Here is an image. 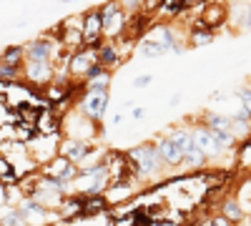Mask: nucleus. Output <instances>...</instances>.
I'll use <instances>...</instances> for the list:
<instances>
[{
    "mask_svg": "<svg viewBox=\"0 0 251 226\" xmlns=\"http://www.w3.org/2000/svg\"><path fill=\"white\" fill-rule=\"evenodd\" d=\"M128 156L131 166H133V174L138 178L141 186H153V183H161L166 169H163V161H161V153H158V146L156 141H143V143H136L133 149L126 151Z\"/></svg>",
    "mask_w": 251,
    "mask_h": 226,
    "instance_id": "obj_1",
    "label": "nucleus"
},
{
    "mask_svg": "<svg viewBox=\"0 0 251 226\" xmlns=\"http://www.w3.org/2000/svg\"><path fill=\"white\" fill-rule=\"evenodd\" d=\"M60 136L63 138H78V141H88L98 143L100 138H106V128L103 123L91 121L88 116H83L75 106L60 116Z\"/></svg>",
    "mask_w": 251,
    "mask_h": 226,
    "instance_id": "obj_2",
    "label": "nucleus"
},
{
    "mask_svg": "<svg viewBox=\"0 0 251 226\" xmlns=\"http://www.w3.org/2000/svg\"><path fill=\"white\" fill-rule=\"evenodd\" d=\"M71 186H73V194H80V196L106 194V189L111 186L106 163H98V166H91V169H78V178L71 183Z\"/></svg>",
    "mask_w": 251,
    "mask_h": 226,
    "instance_id": "obj_3",
    "label": "nucleus"
},
{
    "mask_svg": "<svg viewBox=\"0 0 251 226\" xmlns=\"http://www.w3.org/2000/svg\"><path fill=\"white\" fill-rule=\"evenodd\" d=\"M98 10L103 23V40H121L128 28V13L121 8L118 0H103Z\"/></svg>",
    "mask_w": 251,
    "mask_h": 226,
    "instance_id": "obj_4",
    "label": "nucleus"
},
{
    "mask_svg": "<svg viewBox=\"0 0 251 226\" xmlns=\"http://www.w3.org/2000/svg\"><path fill=\"white\" fill-rule=\"evenodd\" d=\"M108 106H111V91H83L75 100V108L96 123H103Z\"/></svg>",
    "mask_w": 251,
    "mask_h": 226,
    "instance_id": "obj_5",
    "label": "nucleus"
},
{
    "mask_svg": "<svg viewBox=\"0 0 251 226\" xmlns=\"http://www.w3.org/2000/svg\"><path fill=\"white\" fill-rule=\"evenodd\" d=\"M23 50H25V60H43V63H55L58 53L63 50L60 40L53 38L48 30L43 35H38L28 43H23Z\"/></svg>",
    "mask_w": 251,
    "mask_h": 226,
    "instance_id": "obj_6",
    "label": "nucleus"
},
{
    "mask_svg": "<svg viewBox=\"0 0 251 226\" xmlns=\"http://www.w3.org/2000/svg\"><path fill=\"white\" fill-rule=\"evenodd\" d=\"M53 78H55L53 63H43V60H25L23 63V80L38 91H43L48 83H53Z\"/></svg>",
    "mask_w": 251,
    "mask_h": 226,
    "instance_id": "obj_7",
    "label": "nucleus"
},
{
    "mask_svg": "<svg viewBox=\"0 0 251 226\" xmlns=\"http://www.w3.org/2000/svg\"><path fill=\"white\" fill-rule=\"evenodd\" d=\"M98 63V58H96V48H88V46H83L78 50L71 53L68 58V75L71 80H75V83H83V78H86V73Z\"/></svg>",
    "mask_w": 251,
    "mask_h": 226,
    "instance_id": "obj_8",
    "label": "nucleus"
},
{
    "mask_svg": "<svg viewBox=\"0 0 251 226\" xmlns=\"http://www.w3.org/2000/svg\"><path fill=\"white\" fill-rule=\"evenodd\" d=\"M38 171L43 174V176L55 178V181H63V183H73V181L78 178V166H75L71 158L60 156V153H55L50 161H46Z\"/></svg>",
    "mask_w": 251,
    "mask_h": 226,
    "instance_id": "obj_9",
    "label": "nucleus"
},
{
    "mask_svg": "<svg viewBox=\"0 0 251 226\" xmlns=\"http://www.w3.org/2000/svg\"><path fill=\"white\" fill-rule=\"evenodd\" d=\"M188 123H191V136H194V146L208 158V163H211V161H216L224 151H221V146H219V143H216V138H214V133L211 131H208L206 126H201V123L196 121V118H191V121H188Z\"/></svg>",
    "mask_w": 251,
    "mask_h": 226,
    "instance_id": "obj_10",
    "label": "nucleus"
},
{
    "mask_svg": "<svg viewBox=\"0 0 251 226\" xmlns=\"http://www.w3.org/2000/svg\"><path fill=\"white\" fill-rule=\"evenodd\" d=\"M80 35H83V46H88V48H98L103 43V23H100L98 5L96 8H88L86 13H83Z\"/></svg>",
    "mask_w": 251,
    "mask_h": 226,
    "instance_id": "obj_11",
    "label": "nucleus"
},
{
    "mask_svg": "<svg viewBox=\"0 0 251 226\" xmlns=\"http://www.w3.org/2000/svg\"><path fill=\"white\" fill-rule=\"evenodd\" d=\"M58 143H60V133H53V136H40V133H38V136L28 143L30 158L38 163V169L58 153Z\"/></svg>",
    "mask_w": 251,
    "mask_h": 226,
    "instance_id": "obj_12",
    "label": "nucleus"
},
{
    "mask_svg": "<svg viewBox=\"0 0 251 226\" xmlns=\"http://www.w3.org/2000/svg\"><path fill=\"white\" fill-rule=\"evenodd\" d=\"M201 23L211 30H219L221 25H228V5L224 0H208L201 5Z\"/></svg>",
    "mask_w": 251,
    "mask_h": 226,
    "instance_id": "obj_13",
    "label": "nucleus"
},
{
    "mask_svg": "<svg viewBox=\"0 0 251 226\" xmlns=\"http://www.w3.org/2000/svg\"><path fill=\"white\" fill-rule=\"evenodd\" d=\"M138 191H141V183H138V181H121V183H111L103 196H106L108 206L116 209V206H121V203L133 201Z\"/></svg>",
    "mask_w": 251,
    "mask_h": 226,
    "instance_id": "obj_14",
    "label": "nucleus"
},
{
    "mask_svg": "<svg viewBox=\"0 0 251 226\" xmlns=\"http://www.w3.org/2000/svg\"><path fill=\"white\" fill-rule=\"evenodd\" d=\"M83 201H86V196L68 194L66 199L60 201V206L55 209L58 224H75V221H80L83 219Z\"/></svg>",
    "mask_w": 251,
    "mask_h": 226,
    "instance_id": "obj_15",
    "label": "nucleus"
},
{
    "mask_svg": "<svg viewBox=\"0 0 251 226\" xmlns=\"http://www.w3.org/2000/svg\"><path fill=\"white\" fill-rule=\"evenodd\" d=\"M156 146H158V153H161V161H163V169L166 171H174V169H183V153L176 143L169 138V136H156Z\"/></svg>",
    "mask_w": 251,
    "mask_h": 226,
    "instance_id": "obj_16",
    "label": "nucleus"
},
{
    "mask_svg": "<svg viewBox=\"0 0 251 226\" xmlns=\"http://www.w3.org/2000/svg\"><path fill=\"white\" fill-rule=\"evenodd\" d=\"M91 149H93V143H88V141H78V138H63V136H60V143H58V153H60V156H66V158H71L75 166H80L83 158L88 156Z\"/></svg>",
    "mask_w": 251,
    "mask_h": 226,
    "instance_id": "obj_17",
    "label": "nucleus"
},
{
    "mask_svg": "<svg viewBox=\"0 0 251 226\" xmlns=\"http://www.w3.org/2000/svg\"><path fill=\"white\" fill-rule=\"evenodd\" d=\"M111 83H113V71H106L100 63H96L86 78H83V91H111Z\"/></svg>",
    "mask_w": 251,
    "mask_h": 226,
    "instance_id": "obj_18",
    "label": "nucleus"
},
{
    "mask_svg": "<svg viewBox=\"0 0 251 226\" xmlns=\"http://www.w3.org/2000/svg\"><path fill=\"white\" fill-rule=\"evenodd\" d=\"M96 58H98V63L106 68V71H116L118 66H123L116 40H103V43L96 48Z\"/></svg>",
    "mask_w": 251,
    "mask_h": 226,
    "instance_id": "obj_19",
    "label": "nucleus"
},
{
    "mask_svg": "<svg viewBox=\"0 0 251 226\" xmlns=\"http://www.w3.org/2000/svg\"><path fill=\"white\" fill-rule=\"evenodd\" d=\"M228 28L236 33H249L251 30V5L239 3L234 8H228Z\"/></svg>",
    "mask_w": 251,
    "mask_h": 226,
    "instance_id": "obj_20",
    "label": "nucleus"
},
{
    "mask_svg": "<svg viewBox=\"0 0 251 226\" xmlns=\"http://www.w3.org/2000/svg\"><path fill=\"white\" fill-rule=\"evenodd\" d=\"M166 136H169L176 146L181 149V153H186V151H191L194 149V136H191V123H183V126H174V128H169L166 131Z\"/></svg>",
    "mask_w": 251,
    "mask_h": 226,
    "instance_id": "obj_21",
    "label": "nucleus"
},
{
    "mask_svg": "<svg viewBox=\"0 0 251 226\" xmlns=\"http://www.w3.org/2000/svg\"><path fill=\"white\" fill-rule=\"evenodd\" d=\"M169 50H166L158 40H153L151 35H143L138 43H136V55H141V58H146V60H153V58H161V55H166Z\"/></svg>",
    "mask_w": 251,
    "mask_h": 226,
    "instance_id": "obj_22",
    "label": "nucleus"
},
{
    "mask_svg": "<svg viewBox=\"0 0 251 226\" xmlns=\"http://www.w3.org/2000/svg\"><path fill=\"white\" fill-rule=\"evenodd\" d=\"M196 121L201 126H206L208 131H231V126H234L231 116H226V113H203Z\"/></svg>",
    "mask_w": 251,
    "mask_h": 226,
    "instance_id": "obj_23",
    "label": "nucleus"
},
{
    "mask_svg": "<svg viewBox=\"0 0 251 226\" xmlns=\"http://www.w3.org/2000/svg\"><path fill=\"white\" fill-rule=\"evenodd\" d=\"M219 214H224L231 224H241V221L246 219V211H244V206L239 203V199H236V196L224 199V201H221V206H219Z\"/></svg>",
    "mask_w": 251,
    "mask_h": 226,
    "instance_id": "obj_24",
    "label": "nucleus"
},
{
    "mask_svg": "<svg viewBox=\"0 0 251 226\" xmlns=\"http://www.w3.org/2000/svg\"><path fill=\"white\" fill-rule=\"evenodd\" d=\"M111 211L108 206V201L106 196H86V201H83V219H93V216H100V214H106Z\"/></svg>",
    "mask_w": 251,
    "mask_h": 226,
    "instance_id": "obj_25",
    "label": "nucleus"
},
{
    "mask_svg": "<svg viewBox=\"0 0 251 226\" xmlns=\"http://www.w3.org/2000/svg\"><path fill=\"white\" fill-rule=\"evenodd\" d=\"M20 178L23 176L18 174V169L13 166V161L0 153V186H18Z\"/></svg>",
    "mask_w": 251,
    "mask_h": 226,
    "instance_id": "obj_26",
    "label": "nucleus"
},
{
    "mask_svg": "<svg viewBox=\"0 0 251 226\" xmlns=\"http://www.w3.org/2000/svg\"><path fill=\"white\" fill-rule=\"evenodd\" d=\"M0 60H3V63H8V66L23 68V63H25L23 43H20V46H8V48H3V50H0Z\"/></svg>",
    "mask_w": 251,
    "mask_h": 226,
    "instance_id": "obj_27",
    "label": "nucleus"
},
{
    "mask_svg": "<svg viewBox=\"0 0 251 226\" xmlns=\"http://www.w3.org/2000/svg\"><path fill=\"white\" fill-rule=\"evenodd\" d=\"M208 166V158L194 146L191 151H186L183 153V169L186 171H191V174H196V171H201V169H206Z\"/></svg>",
    "mask_w": 251,
    "mask_h": 226,
    "instance_id": "obj_28",
    "label": "nucleus"
},
{
    "mask_svg": "<svg viewBox=\"0 0 251 226\" xmlns=\"http://www.w3.org/2000/svg\"><path fill=\"white\" fill-rule=\"evenodd\" d=\"M0 226H28V221L18 206H0Z\"/></svg>",
    "mask_w": 251,
    "mask_h": 226,
    "instance_id": "obj_29",
    "label": "nucleus"
},
{
    "mask_svg": "<svg viewBox=\"0 0 251 226\" xmlns=\"http://www.w3.org/2000/svg\"><path fill=\"white\" fill-rule=\"evenodd\" d=\"M128 224H131V226H151L153 219H151L149 209L141 203V206H136L133 211H128Z\"/></svg>",
    "mask_w": 251,
    "mask_h": 226,
    "instance_id": "obj_30",
    "label": "nucleus"
},
{
    "mask_svg": "<svg viewBox=\"0 0 251 226\" xmlns=\"http://www.w3.org/2000/svg\"><path fill=\"white\" fill-rule=\"evenodd\" d=\"M0 80H3V83H18V80H23V68L8 66L0 60Z\"/></svg>",
    "mask_w": 251,
    "mask_h": 226,
    "instance_id": "obj_31",
    "label": "nucleus"
},
{
    "mask_svg": "<svg viewBox=\"0 0 251 226\" xmlns=\"http://www.w3.org/2000/svg\"><path fill=\"white\" fill-rule=\"evenodd\" d=\"M236 98L241 100V108H246V111L251 113V80L236 88Z\"/></svg>",
    "mask_w": 251,
    "mask_h": 226,
    "instance_id": "obj_32",
    "label": "nucleus"
},
{
    "mask_svg": "<svg viewBox=\"0 0 251 226\" xmlns=\"http://www.w3.org/2000/svg\"><path fill=\"white\" fill-rule=\"evenodd\" d=\"M118 3L128 15L131 13H143V0H118Z\"/></svg>",
    "mask_w": 251,
    "mask_h": 226,
    "instance_id": "obj_33",
    "label": "nucleus"
},
{
    "mask_svg": "<svg viewBox=\"0 0 251 226\" xmlns=\"http://www.w3.org/2000/svg\"><path fill=\"white\" fill-rule=\"evenodd\" d=\"M208 226H236V224H231L224 214H214L211 219H208Z\"/></svg>",
    "mask_w": 251,
    "mask_h": 226,
    "instance_id": "obj_34",
    "label": "nucleus"
},
{
    "mask_svg": "<svg viewBox=\"0 0 251 226\" xmlns=\"http://www.w3.org/2000/svg\"><path fill=\"white\" fill-rule=\"evenodd\" d=\"M151 80H153V75H138V78H133V88H146V86H151Z\"/></svg>",
    "mask_w": 251,
    "mask_h": 226,
    "instance_id": "obj_35",
    "label": "nucleus"
},
{
    "mask_svg": "<svg viewBox=\"0 0 251 226\" xmlns=\"http://www.w3.org/2000/svg\"><path fill=\"white\" fill-rule=\"evenodd\" d=\"M203 3H208V0H181L183 13H186V10H194V8H199V10H201V5H203Z\"/></svg>",
    "mask_w": 251,
    "mask_h": 226,
    "instance_id": "obj_36",
    "label": "nucleus"
},
{
    "mask_svg": "<svg viewBox=\"0 0 251 226\" xmlns=\"http://www.w3.org/2000/svg\"><path fill=\"white\" fill-rule=\"evenodd\" d=\"M131 118H133V121H143V118H146V108H143V106H133V108H131Z\"/></svg>",
    "mask_w": 251,
    "mask_h": 226,
    "instance_id": "obj_37",
    "label": "nucleus"
},
{
    "mask_svg": "<svg viewBox=\"0 0 251 226\" xmlns=\"http://www.w3.org/2000/svg\"><path fill=\"white\" fill-rule=\"evenodd\" d=\"M123 121H126V116H123V113L118 111V113L113 116V123H116V126H121V123H123Z\"/></svg>",
    "mask_w": 251,
    "mask_h": 226,
    "instance_id": "obj_38",
    "label": "nucleus"
},
{
    "mask_svg": "<svg viewBox=\"0 0 251 226\" xmlns=\"http://www.w3.org/2000/svg\"><path fill=\"white\" fill-rule=\"evenodd\" d=\"M178 100H181V93L171 96V100H169V106H178Z\"/></svg>",
    "mask_w": 251,
    "mask_h": 226,
    "instance_id": "obj_39",
    "label": "nucleus"
},
{
    "mask_svg": "<svg viewBox=\"0 0 251 226\" xmlns=\"http://www.w3.org/2000/svg\"><path fill=\"white\" fill-rule=\"evenodd\" d=\"M60 3H75V0H60Z\"/></svg>",
    "mask_w": 251,
    "mask_h": 226,
    "instance_id": "obj_40",
    "label": "nucleus"
},
{
    "mask_svg": "<svg viewBox=\"0 0 251 226\" xmlns=\"http://www.w3.org/2000/svg\"><path fill=\"white\" fill-rule=\"evenodd\" d=\"M50 226H63V224H50Z\"/></svg>",
    "mask_w": 251,
    "mask_h": 226,
    "instance_id": "obj_41",
    "label": "nucleus"
}]
</instances>
